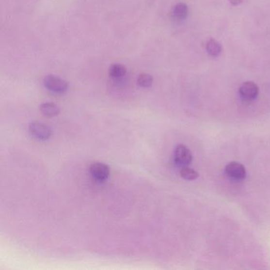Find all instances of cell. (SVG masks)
<instances>
[{
    "instance_id": "13",
    "label": "cell",
    "mask_w": 270,
    "mask_h": 270,
    "mask_svg": "<svg viewBox=\"0 0 270 270\" xmlns=\"http://www.w3.org/2000/svg\"><path fill=\"white\" fill-rule=\"evenodd\" d=\"M241 2L242 0H231V2L233 5H238Z\"/></svg>"
},
{
    "instance_id": "2",
    "label": "cell",
    "mask_w": 270,
    "mask_h": 270,
    "mask_svg": "<svg viewBox=\"0 0 270 270\" xmlns=\"http://www.w3.org/2000/svg\"><path fill=\"white\" fill-rule=\"evenodd\" d=\"M29 132L34 138L40 141H46L52 136V129L49 126L41 122H32L29 126Z\"/></svg>"
},
{
    "instance_id": "1",
    "label": "cell",
    "mask_w": 270,
    "mask_h": 270,
    "mask_svg": "<svg viewBox=\"0 0 270 270\" xmlns=\"http://www.w3.org/2000/svg\"><path fill=\"white\" fill-rule=\"evenodd\" d=\"M44 86L54 93H65L68 89L67 82L54 75H48L43 79Z\"/></svg>"
},
{
    "instance_id": "3",
    "label": "cell",
    "mask_w": 270,
    "mask_h": 270,
    "mask_svg": "<svg viewBox=\"0 0 270 270\" xmlns=\"http://www.w3.org/2000/svg\"><path fill=\"white\" fill-rule=\"evenodd\" d=\"M174 160L176 164L182 167L188 166L191 164L192 160V155L191 150L185 145H177L174 153Z\"/></svg>"
},
{
    "instance_id": "9",
    "label": "cell",
    "mask_w": 270,
    "mask_h": 270,
    "mask_svg": "<svg viewBox=\"0 0 270 270\" xmlns=\"http://www.w3.org/2000/svg\"><path fill=\"white\" fill-rule=\"evenodd\" d=\"M174 17L177 19H184L188 16V7L183 2L175 5L172 11Z\"/></svg>"
},
{
    "instance_id": "8",
    "label": "cell",
    "mask_w": 270,
    "mask_h": 270,
    "mask_svg": "<svg viewBox=\"0 0 270 270\" xmlns=\"http://www.w3.org/2000/svg\"><path fill=\"white\" fill-rule=\"evenodd\" d=\"M126 72H127V70L125 66L119 64H113L111 65L109 69L110 76L113 79L122 78L126 76Z\"/></svg>"
},
{
    "instance_id": "12",
    "label": "cell",
    "mask_w": 270,
    "mask_h": 270,
    "mask_svg": "<svg viewBox=\"0 0 270 270\" xmlns=\"http://www.w3.org/2000/svg\"><path fill=\"white\" fill-rule=\"evenodd\" d=\"M180 175L186 180H195L199 177V174L193 169L190 168L188 166L182 167L180 171Z\"/></svg>"
},
{
    "instance_id": "10",
    "label": "cell",
    "mask_w": 270,
    "mask_h": 270,
    "mask_svg": "<svg viewBox=\"0 0 270 270\" xmlns=\"http://www.w3.org/2000/svg\"><path fill=\"white\" fill-rule=\"evenodd\" d=\"M206 50H207V53L211 56H217L221 54L222 47L219 42L215 40L211 39L206 44Z\"/></svg>"
},
{
    "instance_id": "4",
    "label": "cell",
    "mask_w": 270,
    "mask_h": 270,
    "mask_svg": "<svg viewBox=\"0 0 270 270\" xmlns=\"http://www.w3.org/2000/svg\"><path fill=\"white\" fill-rule=\"evenodd\" d=\"M90 173L94 179L98 182L106 181L111 175V169L103 162H95L90 167Z\"/></svg>"
},
{
    "instance_id": "7",
    "label": "cell",
    "mask_w": 270,
    "mask_h": 270,
    "mask_svg": "<svg viewBox=\"0 0 270 270\" xmlns=\"http://www.w3.org/2000/svg\"><path fill=\"white\" fill-rule=\"evenodd\" d=\"M40 111L46 117H56L61 112V109L53 102H45L40 106Z\"/></svg>"
},
{
    "instance_id": "11",
    "label": "cell",
    "mask_w": 270,
    "mask_h": 270,
    "mask_svg": "<svg viewBox=\"0 0 270 270\" xmlns=\"http://www.w3.org/2000/svg\"><path fill=\"white\" fill-rule=\"evenodd\" d=\"M154 79L150 74L142 73L137 78V84L140 87L147 88L153 84Z\"/></svg>"
},
{
    "instance_id": "5",
    "label": "cell",
    "mask_w": 270,
    "mask_h": 270,
    "mask_svg": "<svg viewBox=\"0 0 270 270\" xmlns=\"http://www.w3.org/2000/svg\"><path fill=\"white\" fill-rule=\"evenodd\" d=\"M225 171L234 180H243L246 176L244 166L238 162H231L225 167Z\"/></svg>"
},
{
    "instance_id": "6",
    "label": "cell",
    "mask_w": 270,
    "mask_h": 270,
    "mask_svg": "<svg viewBox=\"0 0 270 270\" xmlns=\"http://www.w3.org/2000/svg\"><path fill=\"white\" fill-rule=\"evenodd\" d=\"M239 94L243 99L251 101L257 97L258 87L253 82H246L240 87Z\"/></svg>"
}]
</instances>
